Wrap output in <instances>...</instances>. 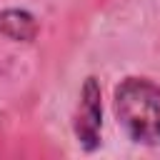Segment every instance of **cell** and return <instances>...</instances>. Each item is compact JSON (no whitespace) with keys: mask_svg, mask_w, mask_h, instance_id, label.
Wrapping results in <instances>:
<instances>
[{"mask_svg":"<svg viewBox=\"0 0 160 160\" xmlns=\"http://www.w3.org/2000/svg\"><path fill=\"white\" fill-rule=\"evenodd\" d=\"M0 35L12 42H32L38 35V20L32 12L20 8L0 10Z\"/></svg>","mask_w":160,"mask_h":160,"instance_id":"3","label":"cell"},{"mask_svg":"<svg viewBox=\"0 0 160 160\" xmlns=\"http://www.w3.org/2000/svg\"><path fill=\"white\" fill-rule=\"evenodd\" d=\"M118 125L132 142L160 148V85L150 78L130 75L112 92Z\"/></svg>","mask_w":160,"mask_h":160,"instance_id":"1","label":"cell"},{"mask_svg":"<svg viewBox=\"0 0 160 160\" xmlns=\"http://www.w3.org/2000/svg\"><path fill=\"white\" fill-rule=\"evenodd\" d=\"M100 85L98 78H85V85L80 90V105L75 110L72 130L78 142L90 152L100 145V128H102V102H100Z\"/></svg>","mask_w":160,"mask_h":160,"instance_id":"2","label":"cell"}]
</instances>
